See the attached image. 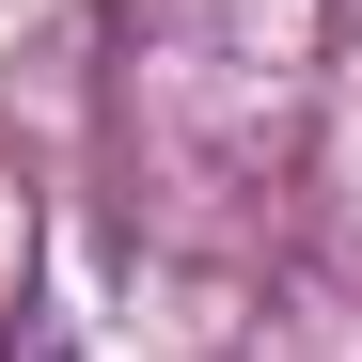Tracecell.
I'll return each mask as SVG.
<instances>
[{
  "mask_svg": "<svg viewBox=\"0 0 362 362\" xmlns=\"http://www.w3.org/2000/svg\"><path fill=\"white\" fill-rule=\"evenodd\" d=\"M0 362H79V346H64V315H16V346H0Z\"/></svg>",
  "mask_w": 362,
  "mask_h": 362,
  "instance_id": "cell-1",
  "label": "cell"
}]
</instances>
